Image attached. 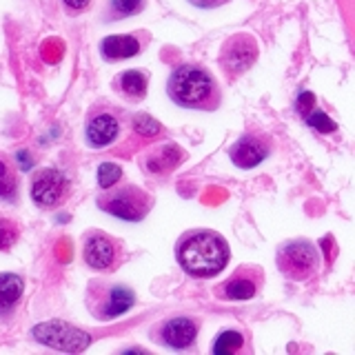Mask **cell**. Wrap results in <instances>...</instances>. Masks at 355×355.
<instances>
[{
  "instance_id": "obj_1",
  "label": "cell",
  "mask_w": 355,
  "mask_h": 355,
  "mask_svg": "<svg viewBox=\"0 0 355 355\" xmlns=\"http://www.w3.org/2000/svg\"><path fill=\"white\" fill-rule=\"evenodd\" d=\"M178 262L193 277H214L229 262V244L216 231H191L178 242Z\"/></svg>"
},
{
  "instance_id": "obj_2",
  "label": "cell",
  "mask_w": 355,
  "mask_h": 355,
  "mask_svg": "<svg viewBox=\"0 0 355 355\" xmlns=\"http://www.w3.org/2000/svg\"><path fill=\"white\" fill-rule=\"evenodd\" d=\"M166 94L175 105L184 109L211 111L220 105V89L207 69L198 64H180L169 76Z\"/></svg>"
},
{
  "instance_id": "obj_3",
  "label": "cell",
  "mask_w": 355,
  "mask_h": 355,
  "mask_svg": "<svg viewBox=\"0 0 355 355\" xmlns=\"http://www.w3.org/2000/svg\"><path fill=\"white\" fill-rule=\"evenodd\" d=\"M136 304V293L129 286L109 280H92L87 286V309L96 320H116Z\"/></svg>"
},
{
  "instance_id": "obj_4",
  "label": "cell",
  "mask_w": 355,
  "mask_h": 355,
  "mask_svg": "<svg viewBox=\"0 0 355 355\" xmlns=\"http://www.w3.org/2000/svg\"><path fill=\"white\" fill-rule=\"evenodd\" d=\"M107 196L98 198V207L111 214L114 218L127 220V222H140L147 218V214L153 207V198L149 191L136 187V184H125V187H109Z\"/></svg>"
},
{
  "instance_id": "obj_5",
  "label": "cell",
  "mask_w": 355,
  "mask_h": 355,
  "mask_svg": "<svg viewBox=\"0 0 355 355\" xmlns=\"http://www.w3.org/2000/svg\"><path fill=\"white\" fill-rule=\"evenodd\" d=\"M277 269L284 277L293 282L311 280L320 269V253L313 242L309 240H293L280 247L275 255Z\"/></svg>"
},
{
  "instance_id": "obj_6",
  "label": "cell",
  "mask_w": 355,
  "mask_h": 355,
  "mask_svg": "<svg viewBox=\"0 0 355 355\" xmlns=\"http://www.w3.org/2000/svg\"><path fill=\"white\" fill-rule=\"evenodd\" d=\"M31 336L33 340L44 344V347H51L55 351H67V353H83L92 344V336L89 333L60 320H49L33 327Z\"/></svg>"
},
{
  "instance_id": "obj_7",
  "label": "cell",
  "mask_w": 355,
  "mask_h": 355,
  "mask_svg": "<svg viewBox=\"0 0 355 355\" xmlns=\"http://www.w3.org/2000/svg\"><path fill=\"white\" fill-rule=\"evenodd\" d=\"M258 60V42L249 33H236L227 38V42L220 49V67L227 73L229 80H236L242 73H247Z\"/></svg>"
},
{
  "instance_id": "obj_8",
  "label": "cell",
  "mask_w": 355,
  "mask_h": 355,
  "mask_svg": "<svg viewBox=\"0 0 355 355\" xmlns=\"http://www.w3.org/2000/svg\"><path fill=\"white\" fill-rule=\"evenodd\" d=\"M83 258H85L87 266H92V269L111 273L125 262V244L116 238L107 236V233L92 231L85 238Z\"/></svg>"
},
{
  "instance_id": "obj_9",
  "label": "cell",
  "mask_w": 355,
  "mask_h": 355,
  "mask_svg": "<svg viewBox=\"0 0 355 355\" xmlns=\"http://www.w3.org/2000/svg\"><path fill=\"white\" fill-rule=\"evenodd\" d=\"M69 196V180L58 169H40L31 180V198L42 209L60 207Z\"/></svg>"
},
{
  "instance_id": "obj_10",
  "label": "cell",
  "mask_w": 355,
  "mask_h": 355,
  "mask_svg": "<svg viewBox=\"0 0 355 355\" xmlns=\"http://www.w3.org/2000/svg\"><path fill=\"white\" fill-rule=\"evenodd\" d=\"M264 284V273L260 266L253 264H242L240 269L233 273L229 280H225L216 295L222 300H233V302H242V300H251L258 295V291Z\"/></svg>"
},
{
  "instance_id": "obj_11",
  "label": "cell",
  "mask_w": 355,
  "mask_h": 355,
  "mask_svg": "<svg viewBox=\"0 0 355 355\" xmlns=\"http://www.w3.org/2000/svg\"><path fill=\"white\" fill-rule=\"evenodd\" d=\"M271 151V142L264 133L251 131L244 133L238 142H233V147L229 149V155L236 166L240 169H251V166H258L266 155Z\"/></svg>"
},
{
  "instance_id": "obj_12",
  "label": "cell",
  "mask_w": 355,
  "mask_h": 355,
  "mask_svg": "<svg viewBox=\"0 0 355 355\" xmlns=\"http://www.w3.org/2000/svg\"><path fill=\"white\" fill-rule=\"evenodd\" d=\"M118 133H120V120L114 111H96L87 122L85 138L89 147L105 149L118 138Z\"/></svg>"
},
{
  "instance_id": "obj_13",
  "label": "cell",
  "mask_w": 355,
  "mask_h": 355,
  "mask_svg": "<svg viewBox=\"0 0 355 355\" xmlns=\"http://www.w3.org/2000/svg\"><path fill=\"white\" fill-rule=\"evenodd\" d=\"M198 338V322L191 318H173L162 327V342L175 351L189 349Z\"/></svg>"
},
{
  "instance_id": "obj_14",
  "label": "cell",
  "mask_w": 355,
  "mask_h": 355,
  "mask_svg": "<svg viewBox=\"0 0 355 355\" xmlns=\"http://www.w3.org/2000/svg\"><path fill=\"white\" fill-rule=\"evenodd\" d=\"M184 151L173 142H164L160 147H155L153 151H149V155L144 158V166L151 173H171L178 164L182 162Z\"/></svg>"
},
{
  "instance_id": "obj_15",
  "label": "cell",
  "mask_w": 355,
  "mask_h": 355,
  "mask_svg": "<svg viewBox=\"0 0 355 355\" xmlns=\"http://www.w3.org/2000/svg\"><path fill=\"white\" fill-rule=\"evenodd\" d=\"M100 51H103L105 60H125L133 58L140 51V40L136 36H109L100 42Z\"/></svg>"
},
{
  "instance_id": "obj_16",
  "label": "cell",
  "mask_w": 355,
  "mask_h": 355,
  "mask_svg": "<svg viewBox=\"0 0 355 355\" xmlns=\"http://www.w3.org/2000/svg\"><path fill=\"white\" fill-rule=\"evenodd\" d=\"M22 297V277L16 273L0 275V315L11 313Z\"/></svg>"
},
{
  "instance_id": "obj_17",
  "label": "cell",
  "mask_w": 355,
  "mask_h": 355,
  "mask_svg": "<svg viewBox=\"0 0 355 355\" xmlns=\"http://www.w3.org/2000/svg\"><path fill=\"white\" fill-rule=\"evenodd\" d=\"M118 87L122 96H127L129 100H142L147 96V73H142L140 69H129L118 76Z\"/></svg>"
},
{
  "instance_id": "obj_18",
  "label": "cell",
  "mask_w": 355,
  "mask_h": 355,
  "mask_svg": "<svg viewBox=\"0 0 355 355\" xmlns=\"http://www.w3.org/2000/svg\"><path fill=\"white\" fill-rule=\"evenodd\" d=\"M244 349V336L240 331H222L220 338L214 342V351L216 355H233V353H240Z\"/></svg>"
},
{
  "instance_id": "obj_19",
  "label": "cell",
  "mask_w": 355,
  "mask_h": 355,
  "mask_svg": "<svg viewBox=\"0 0 355 355\" xmlns=\"http://www.w3.org/2000/svg\"><path fill=\"white\" fill-rule=\"evenodd\" d=\"M16 184H18V173L14 162H11L7 153H0V198H9L16 191Z\"/></svg>"
},
{
  "instance_id": "obj_20",
  "label": "cell",
  "mask_w": 355,
  "mask_h": 355,
  "mask_svg": "<svg viewBox=\"0 0 355 355\" xmlns=\"http://www.w3.org/2000/svg\"><path fill=\"white\" fill-rule=\"evenodd\" d=\"M20 238V227L14 220L9 218H0V251L11 249Z\"/></svg>"
},
{
  "instance_id": "obj_21",
  "label": "cell",
  "mask_w": 355,
  "mask_h": 355,
  "mask_svg": "<svg viewBox=\"0 0 355 355\" xmlns=\"http://www.w3.org/2000/svg\"><path fill=\"white\" fill-rule=\"evenodd\" d=\"M133 129H136L142 138H155L162 131V125L149 114H138V116H133Z\"/></svg>"
},
{
  "instance_id": "obj_22",
  "label": "cell",
  "mask_w": 355,
  "mask_h": 355,
  "mask_svg": "<svg viewBox=\"0 0 355 355\" xmlns=\"http://www.w3.org/2000/svg\"><path fill=\"white\" fill-rule=\"evenodd\" d=\"M122 178V169L114 162H105L98 166V184L100 189H109V187H116L118 180Z\"/></svg>"
},
{
  "instance_id": "obj_23",
  "label": "cell",
  "mask_w": 355,
  "mask_h": 355,
  "mask_svg": "<svg viewBox=\"0 0 355 355\" xmlns=\"http://www.w3.org/2000/svg\"><path fill=\"white\" fill-rule=\"evenodd\" d=\"M306 120H309V125L322 131V133H331V131H336L338 125L333 122L327 114H322V111H315V114H306Z\"/></svg>"
},
{
  "instance_id": "obj_24",
  "label": "cell",
  "mask_w": 355,
  "mask_h": 355,
  "mask_svg": "<svg viewBox=\"0 0 355 355\" xmlns=\"http://www.w3.org/2000/svg\"><path fill=\"white\" fill-rule=\"evenodd\" d=\"M111 7H114L118 16H133L142 11L144 0H111Z\"/></svg>"
},
{
  "instance_id": "obj_25",
  "label": "cell",
  "mask_w": 355,
  "mask_h": 355,
  "mask_svg": "<svg viewBox=\"0 0 355 355\" xmlns=\"http://www.w3.org/2000/svg\"><path fill=\"white\" fill-rule=\"evenodd\" d=\"M62 3L67 5V9H71V11H83L92 5V0H62Z\"/></svg>"
},
{
  "instance_id": "obj_26",
  "label": "cell",
  "mask_w": 355,
  "mask_h": 355,
  "mask_svg": "<svg viewBox=\"0 0 355 355\" xmlns=\"http://www.w3.org/2000/svg\"><path fill=\"white\" fill-rule=\"evenodd\" d=\"M196 7H205V9H211V7H218L222 3H227V0H191Z\"/></svg>"
}]
</instances>
